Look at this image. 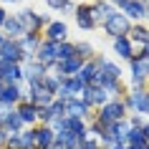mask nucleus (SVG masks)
<instances>
[{"instance_id": "3", "label": "nucleus", "mask_w": 149, "mask_h": 149, "mask_svg": "<svg viewBox=\"0 0 149 149\" xmlns=\"http://www.w3.org/2000/svg\"><path fill=\"white\" fill-rule=\"evenodd\" d=\"M121 114H124V106H121V104H109V106L104 109L101 119L104 121H116V119H121Z\"/></svg>"}, {"instance_id": "15", "label": "nucleus", "mask_w": 149, "mask_h": 149, "mask_svg": "<svg viewBox=\"0 0 149 149\" xmlns=\"http://www.w3.org/2000/svg\"><path fill=\"white\" fill-rule=\"evenodd\" d=\"M51 139H53V136H51V132H48V129H40V132H38V144L51 147Z\"/></svg>"}, {"instance_id": "13", "label": "nucleus", "mask_w": 149, "mask_h": 149, "mask_svg": "<svg viewBox=\"0 0 149 149\" xmlns=\"http://www.w3.org/2000/svg\"><path fill=\"white\" fill-rule=\"evenodd\" d=\"M5 28H8L10 33H20V31H23V23L15 20V18H8V20H5Z\"/></svg>"}, {"instance_id": "27", "label": "nucleus", "mask_w": 149, "mask_h": 149, "mask_svg": "<svg viewBox=\"0 0 149 149\" xmlns=\"http://www.w3.org/2000/svg\"><path fill=\"white\" fill-rule=\"evenodd\" d=\"M116 3H119V5H124V3H126V0H116Z\"/></svg>"}, {"instance_id": "19", "label": "nucleus", "mask_w": 149, "mask_h": 149, "mask_svg": "<svg viewBox=\"0 0 149 149\" xmlns=\"http://www.w3.org/2000/svg\"><path fill=\"white\" fill-rule=\"evenodd\" d=\"M134 38L141 40V43H149V33L144 31V28H136V31H134Z\"/></svg>"}, {"instance_id": "26", "label": "nucleus", "mask_w": 149, "mask_h": 149, "mask_svg": "<svg viewBox=\"0 0 149 149\" xmlns=\"http://www.w3.org/2000/svg\"><path fill=\"white\" fill-rule=\"evenodd\" d=\"M48 149H63V147H61V144H56V147H48Z\"/></svg>"}, {"instance_id": "10", "label": "nucleus", "mask_w": 149, "mask_h": 149, "mask_svg": "<svg viewBox=\"0 0 149 149\" xmlns=\"http://www.w3.org/2000/svg\"><path fill=\"white\" fill-rule=\"evenodd\" d=\"M116 51H119V56H132L129 40H126V38H116Z\"/></svg>"}, {"instance_id": "5", "label": "nucleus", "mask_w": 149, "mask_h": 149, "mask_svg": "<svg viewBox=\"0 0 149 149\" xmlns=\"http://www.w3.org/2000/svg\"><path fill=\"white\" fill-rule=\"evenodd\" d=\"M33 101L38 104H48L51 101V91L46 86H38V84H33Z\"/></svg>"}, {"instance_id": "20", "label": "nucleus", "mask_w": 149, "mask_h": 149, "mask_svg": "<svg viewBox=\"0 0 149 149\" xmlns=\"http://www.w3.org/2000/svg\"><path fill=\"white\" fill-rule=\"evenodd\" d=\"M79 66L81 63L76 61V58H68V61H66V71H79Z\"/></svg>"}, {"instance_id": "21", "label": "nucleus", "mask_w": 149, "mask_h": 149, "mask_svg": "<svg viewBox=\"0 0 149 149\" xmlns=\"http://www.w3.org/2000/svg\"><path fill=\"white\" fill-rule=\"evenodd\" d=\"M48 5H53V8H63L66 0H48Z\"/></svg>"}, {"instance_id": "17", "label": "nucleus", "mask_w": 149, "mask_h": 149, "mask_svg": "<svg viewBox=\"0 0 149 149\" xmlns=\"http://www.w3.org/2000/svg\"><path fill=\"white\" fill-rule=\"evenodd\" d=\"M86 94H88V101H99V104L104 101V91L101 88H88Z\"/></svg>"}, {"instance_id": "2", "label": "nucleus", "mask_w": 149, "mask_h": 149, "mask_svg": "<svg viewBox=\"0 0 149 149\" xmlns=\"http://www.w3.org/2000/svg\"><path fill=\"white\" fill-rule=\"evenodd\" d=\"M33 139H36V134L25 132V134H18V136H13L8 144H10V149H28V147L33 144Z\"/></svg>"}, {"instance_id": "14", "label": "nucleus", "mask_w": 149, "mask_h": 149, "mask_svg": "<svg viewBox=\"0 0 149 149\" xmlns=\"http://www.w3.org/2000/svg\"><path fill=\"white\" fill-rule=\"evenodd\" d=\"M56 51H58V48L48 43V46H43V51H40V58H43V61H51V58H56Z\"/></svg>"}, {"instance_id": "29", "label": "nucleus", "mask_w": 149, "mask_h": 149, "mask_svg": "<svg viewBox=\"0 0 149 149\" xmlns=\"http://www.w3.org/2000/svg\"><path fill=\"white\" fill-rule=\"evenodd\" d=\"M0 91H3V84H0Z\"/></svg>"}, {"instance_id": "25", "label": "nucleus", "mask_w": 149, "mask_h": 149, "mask_svg": "<svg viewBox=\"0 0 149 149\" xmlns=\"http://www.w3.org/2000/svg\"><path fill=\"white\" fill-rule=\"evenodd\" d=\"M0 23H5V15H3V10H0Z\"/></svg>"}, {"instance_id": "1", "label": "nucleus", "mask_w": 149, "mask_h": 149, "mask_svg": "<svg viewBox=\"0 0 149 149\" xmlns=\"http://www.w3.org/2000/svg\"><path fill=\"white\" fill-rule=\"evenodd\" d=\"M126 28H129V23H126L124 15H109L106 18V31L119 36V38H121V33H126Z\"/></svg>"}, {"instance_id": "23", "label": "nucleus", "mask_w": 149, "mask_h": 149, "mask_svg": "<svg viewBox=\"0 0 149 149\" xmlns=\"http://www.w3.org/2000/svg\"><path fill=\"white\" fill-rule=\"evenodd\" d=\"M132 149H144V144H132Z\"/></svg>"}, {"instance_id": "18", "label": "nucleus", "mask_w": 149, "mask_h": 149, "mask_svg": "<svg viewBox=\"0 0 149 149\" xmlns=\"http://www.w3.org/2000/svg\"><path fill=\"white\" fill-rule=\"evenodd\" d=\"M56 56H58V58H66V61H68L71 56H73V48H71V46H61L58 51H56Z\"/></svg>"}, {"instance_id": "30", "label": "nucleus", "mask_w": 149, "mask_h": 149, "mask_svg": "<svg viewBox=\"0 0 149 149\" xmlns=\"http://www.w3.org/2000/svg\"><path fill=\"white\" fill-rule=\"evenodd\" d=\"M116 149H119V147H116Z\"/></svg>"}, {"instance_id": "4", "label": "nucleus", "mask_w": 149, "mask_h": 149, "mask_svg": "<svg viewBox=\"0 0 149 149\" xmlns=\"http://www.w3.org/2000/svg\"><path fill=\"white\" fill-rule=\"evenodd\" d=\"M0 53H3V58H5V63H13V61H18L20 48L13 46V43H3V46H0Z\"/></svg>"}, {"instance_id": "22", "label": "nucleus", "mask_w": 149, "mask_h": 149, "mask_svg": "<svg viewBox=\"0 0 149 149\" xmlns=\"http://www.w3.org/2000/svg\"><path fill=\"white\" fill-rule=\"evenodd\" d=\"M141 136H147V139H149V126H144V134H141Z\"/></svg>"}, {"instance_id": "6", "label": "nucleus", "mask_w": 149, "mask_h": 149, "mask_svg": "<svg viewBox=\"0 0 149 149\" xmlns=\"http://www.w3.org/2000/svg\"><path fill=\"white\" fill-rule=\"evenodd\" d=\"M132 104H134L139 111H149V96L144 94V91H136V94L132 96Z\"/></svg>"}, {"instance_id": "24", "label": "nucleus", "mask_w": 149, "mask_h": 149, "mask_svg": "<svg viewBox=\"0 0 149 149\" xmlns=\"http://www.w3.org/2000/svg\"><path fill=\"white\" fill-rule=\"evenodd\" d=\"M84 149H96V147H94V144H91V141H88V144H86V147H84Z\"/></svg>"}, {"instance_id": "16", "label": "nucleus", "mask_w": 149, "mask_h": 149, "mask_svg": "<svg viewBox=\"0 0 149 149\" xmlns=\"http://www.w3.org/2000/svg\"><path fill=\"white\" fill-rule=\"evenodd\" d=\"M20 119H23V121H33V119H36V109H33V106H23V109H20Z\"/></svg>"}, {"instance_id": "11", "label": "nucleus", "mask_w": 149, "mask_h": 149, "mask_svg": "<svg viewBox=\"0 0 149 149\" xmlns=\"http://www.w3.org/2000/svg\"><path fill=\"white\" fill-rule=\"evenodd\" d=\"M0 99H3V101H15V99H18V88L15 86L3 88V91H0Z\"/></svg>"}, {"instance_id": "12", "label": "nucleus", "mask_w": 149, "mask_h": 149, "mask_svg": "<svg viewBox=\"0 0 149 149\" xmlns=\"http://www.w3.org/2000/svg\"><path fill=\"white\" fill-rule=\"evenodd\" d=\"M66 109H68V114H71V116H81V114L86 111V104H76V101H71L68 106H66Z\"/></svg>"}, {"instance_id": "8", "label": "nucleus", "mask_w": 149, "mask_h": 149, "mask_svg": "<svg viewBox=\"0 0 149 149\" xmlns=\"http://www.w3.org/2000/svg\"><path fill=\"white\" fill-rule=\"evenodd\" d=\"M48 36H51L53 40H61L63 36H66V25L63 23H53L51 28H48Z\"/></svg>"}, {"instance_id": "28", "label": "nucleus", "mask_w": 149, "mask_h": 149, "mask_svg": "<svg viewBox=\"0 0 149 149\" xmlns=\"http://www.w3.org/2000/svg\"><path fill=\"white\" fill-rule=\"evenodd\" d=\"M0 141H3V134H0Z\"/></svg>"}, {"instance_id": "7", "label": "nucleus", "mask_w": 149, "mask_h": 149, "mask_svg": "<svg viewBox=\"0 0 149 149\" xmlns=\"http://www.w3.org/2000/svg\"><path fill=\"white\" fill-rule=\"evenodd\" d=\"M124 10L132 18H141L144 15V5H141V3H124Z\"/></svg>"}, {"instance_id": "9", "label": "nucleus", "mask_w": 149, "mask_h": 149, "mask_svg": "<svg viewBox=\"0 0 149 149\" xmlns=\"http://www.w3.org/2000/svg\"><path fill=\"white\" fill-rule=\"evenodd\" d=\"M79 25H81V28H91V25H94V20H91V15H88L86 8L79 10Z\"/></svg>"}]
</instances>
